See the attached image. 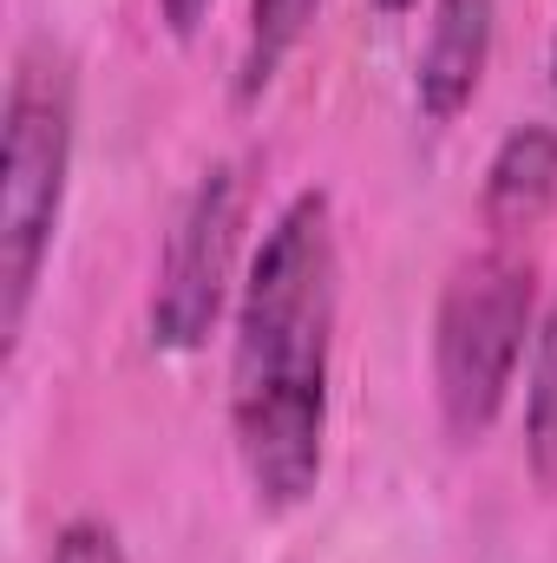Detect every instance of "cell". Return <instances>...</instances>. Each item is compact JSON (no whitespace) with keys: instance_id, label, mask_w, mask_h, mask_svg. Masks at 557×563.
I'll return each mask as SVG.
<instances>
[{"instance_id":"1","label":"cell","mask_w":557,"mask_h":563,"mask_svg":"<svg viewBox=\"0 0 557 563\" xmlns=\"http://www.w3.org/2000/svg\"><path fill=\"white\" fill-rule=\"evenodd\" d=\"M341 250L328 190H295L263 230L230 321V439L263 511H295L321 485L335 394Z\"/></svg>"},{"instance_id":"2","label":"cell","mask_w":557,"mask_h":563,"mask_svg":"<svg viewBox=\"0 0 557 563\" xmlns=\"http://www.w3.org/2000/svg\"><path fill=\"white\" fill-rule=\"evenodd\" d=\"M73 139H79L73 53L53 40H26L7 73V112H0V341L7 354L20 347V328L40 295V269L66 217Z\"/></svg>"},{"instance_id":"3","label":"cell","mask_w":557,"mask_h":563,"mask_svg":"<svg viewBox=\"0 0 557 563\" xmlns=\"http://www.w3.org/2000/svg\"><path fill=\"white\" fill-rule=\"evenodd\" d=\"M532 314H538V269L505 243H485L446 276L433 308V400L459 445H479L505 413L525 341H538Z\"/></svg>"},{"instance_id":"4","label":"cell","mask_w":557,"mask_h":563,"mask_svg":"<svg viewBox=\"0 0 557 563\" xmlns=\"http://www.w3.org/2000/svg\"><path fill=\"white\" fill-rule=\"evenodd\" d=\"M243 217H250L243 170L237 164H210L190 184V197H184V210H177V223L164 236L157 282H151V341L164 354H197L217 334L230 295L243 288L237 282Z\"/></svg>"},{"instance_id":"5","label":"cell","mask_w":557,"mask_h":563,"mask_svg":"<svg viewBox=\"0 0 557 563\" xmlns=\"http://www.w3.org/2000/svg\"><path fill=\"white\" fill-rule=\"evenodd\" d=\"M492 26L499 0H433L426 7V40L414 59V106L426 125H452L492 66Z\"/></svg>"},{"instance_id":"6","label":"cell","mask_w":557,"mask_h":563,"mask_svg":"<svg viewBox=\"0 0 557 563\" xmlns=\"http://www.w3.org/2000/svg\"><path fill=\"white\" fill-rule=\"evenodd\" d=\"M551 203H557V125L525 119L499 139L485 177H479V217H485L492 243H505V236L545 223Z\"/></svg>"},{"instance_id":"7","label":"cell","mask_w":557,"mask_h":563,"mask_svg":"<svg viewBox=\"0 0 557 563\" xmlns=\"http://www.w3.org/2000/svg\"><path fill=\"white\" fill-rule=\"evenodd\" d=\"M315 7L321 0H250V13H243V53H237V99L243 106H256L276 86V73L295 59L302 33L315 26Z\"/></svg>"},{"instance_id":"8","label":"cell","mask_w":557,"mask_h":563,"mask_svg":"<svg viewBox=\"0 0 557 563\" xmlns=\"http://www.w3.org/2000/svg\"><path fill=\"white\" fill-rule=\"evenodd\" d=\"M525 452L538 485L557 492V295L532 341V374H525Z\"/></svg>"},{"instance_id":"9","label":"cell","mask_w":557,"mask_h":563,"mask_svg":"<svg viewBox=\"0 0 557 563\" xmlns=\"http://www.w3.org/2000/svg\"><path fill=\"white\" fill-rule=\"evenodd\" d=\"M53 563H125V544L106 518H73L53 538Z\"/></svg>"},{"instance_id":"10","label":"cell","mask_w":557,"mask_h":563,"mask_svg":"<svg viewBox=\"0 0 557 563\" xmlns=\"http://www.w3.org/2000/svg\"><path fill=\"white\" fill-rule=\"evenodd\" d=\"M210 7H217V0H157V20H164L177 40H197V26L210 20Z\"/></svg>"},{"instance_id":"11","label":"cell","mask_w":557,"mask_h":563,"mask_svg":"<svg viewBox=\"0 0 557 563\" xmlns=\"http://www.w3.org/2000/svg\"><path fill=\"white\" fill-rule=\"evenodd\" d=\"M419 0H374V13H381V20H401V13H414Z\"/></svg>"},{"instance_id":"12","label":"cell","mask_w":557,"mask_h":563,"mask_svg":"<svg viewBox=\"0 0 557 563\" xmlns=\"http://www.w3.org/2000/svg\"><path fill=\"white\" fill-rule=\"evenodd\" d=\"M551 92H557V40H551Z\"/></svg>"}]
</instances>
